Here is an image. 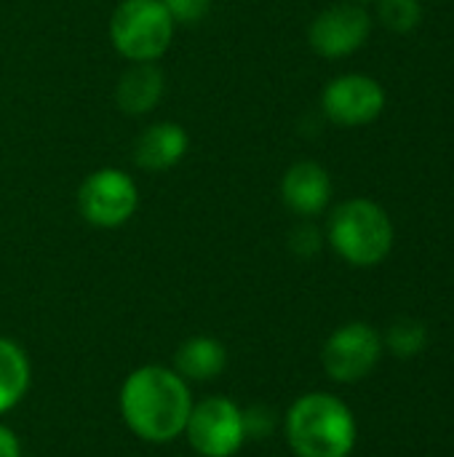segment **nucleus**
Listing matches in <instances>:
<instances>
[{
  "label": "nucleus",
  "mask_w": 454,
  "mask_h": 457,
  "mask_svg": "<svg viewBox=\"0 0 454 457\" xmlns=\"http://www.w3.org/2000/svg\"><path fill=\"white\" fill-rule=\"evenodd\" d=\"M190 150V134L182 123L174 120H155L142 129L134 142V163L142 171L163 174L182 163Z\"/></svg>",
  "instance_id": "11"
},
{
  "label": "nucleus",
  "mask_w": 454,
  "mask_h": 457,
  "mask_svg": "<svg viewBox=\"0 0 454 457\" xmlns=\"http://www.w3.org/2000/svg\"><path fill=\"white\" fill-rule=\"evenodd\" d=\"M174 24H198L209 16L211 0H161Z\"/></svg>",
  "instance_id": "19"
},
{
  "label": "nucleus",
  "mask_w": 454,
  "mask_h": 457,
  "mask_svg": "<svg viewBox=\"0 0 454 457\" xmlns=\"http://www.w3.org/2000/svg\"><path fill=\"white\" fill-rule=\"evenodd\" d=\"M185 436L201 457H233L246 442L244 410L227 396H206L193 404Z\"/></svg>",
  "instance_id": "6"
},
{
  "label": "nucleus",
  "mask_w": 454,
  "mask_h": 457,
  "mask_svg": "<svg viewBox=\"0 0 454 457\" xmlns=\"http://www.w3.org/2000/svg\"><path fill=\"white\" fill-rule=\"evenodd\" d=\"M383 345L391 353H396L399 359H415L428 345V329H425V324H420L415 319H399L388 327Z\"/></svg>",
  "instance_id": "15"
},
{
  "label": "nucleus",
  "mask_w": 454,
  "mask_h": 457,
  "mask_svg": "<svg viewBox=\"0 0 454 457\" xmlns=\"http://www.w3.org/2000/svg\"><path fill=\"white\" fill-rule=\"evenodd\" d=\"M284 434L297 457H348L356 447V418L351 407L324 391L300 396L286 418Z\"/></svg>",
  "instance_id": "2"
},
{
  "label": "nucleus",
  "mask_w": 454,
  "mask_h": 457,
  "mask_svg": "<svg viewBox=\"0 0 454 457\" xmlns=\"http://www.w3.org/2000/svg\"><path fill=\"white\" fill-rule=\"evenodd\" d=\"M324 238L353 268L380 265L393 249V222L388 212L372 198H348L329 214Z\"/></svg>",
  "instance_id": "3"
},
{
  "label": "nucleus",
  "mask_w": 454,
  "mask_h": 457,
  "mask_svg": "<svg viewBox=\"0 0 454 457\" xmlns=\"http://www.w3.org/2000/svg\"><path fill=\"white\" fill-rule=\"evenodd\" d=\"M166 94V75L158 62H136L123 70L115 86V104L123 115L139 118L153 112Z\"/></svg>",
  "instance_id": "12"
},
{
  "label": "nucleus",
  "mask_w": 454,
  "mask_h": 457,
  "mask_svg": "<svg viewBox=\"0 0 454 457\" xmlns=\"http://www.w3.org/2000/svg\"><path fill=\"white\" fill-rule=\"evenodd\" d=\"M377 3V21L391 32H412L423 21V3L420 0H375Z\"/></svg>",
  "instance_id": "16"
},
{
  "label": "nucleus",
  "mask_w": 454,
  "mask_h": 457,
  "mask_svg": "<svg viewBox=\"0 0 454 457\" xmlns=\"http://www.w3.org/2000/svg\"><path fill=\"white\" fill-rule=\"evenodd\" d=\"M289 246H292V252H294L297 257H302V260L316 257V254L321 252V246H324V233H321L310 220H302V222L292 230Z\"/></svg>",
  "instance_id": "17"
},
{
  "label": "nucleus",
  "mask_w": 454,
  "mask_h": 457,
  "mask_svg": "<svg viewBox=\"0 0 454 457\" xmlns=\"http://www.w3.org/2000/svg\"><path fill=\"white\" fill-rule=\"evenodd\" d=\"M32 370L21 345L0 337V415L11 412L29 391Z\"/></svg>",
  "instance_id": "14"
},
{
  "label": "nucleus",
  "mask_w": 454,
  "mask_h": 457,
  "mask_svg": "<svg viewBox=\"0 0 454 457\" xmlns=\"http://www.w3.org/2000/svg\"><path fill=\"white\" fill-rule=\"evenodd\" d=\"M324 115L343 129H359L377 120L385 110V88L372 75L348 72L332 78L321 91Z\"/></svg>",
  "instance_id": "9"
},
{
  "label": "nucleus",
  "mask_w": 454,
  "mask_h": 457,
  "mask_svg": "<svg viewBox=\"0 0 454 457\" xmlns=\"http://www.w3.org/2000/svg\"><path fill=\"white\" fill-rule=\"evenodd\" d=\"M278 426V415L265 407V404H254L249 410H244V428H246V439H268Z\"/></svg>",
  "instance_id": "18"
},
{
  "label": "nucleus",
  "mask_w": 454,
  "mask_h": 457,
  "mask_svg": "<svg viewBox=\"0 0 454 457\" xmlns=\"http://www.w3.org/2000/svg\"><path fill=\"white\" fill-rule=\"evenodd\" d=\"M353 3H361V5H367V3H375V0H353Z\"/></svg>",
  "instance_id": "21"
},
{
  "label": "nucleus",
  "mask_w": 454,
  "mask_h": 457,
  "mask_svg": "<svg viewBox=\"0 0 454 457\" xmlns=\"http://www.w3.org/2000/svg\"><path fill=\"white\" fill-rule=\"evenodd\" d=\"M177 24L161 0H120L110 16V43L131 64L158 62L174 43Z\"/></svg>",
  "instance_id": "4"
},
{
  "label": "nucleus",
  "mask_w": 454,
  "mask_h": 457,
  "mask_svg": "<svg viewBox=\"0 0 454 457\" xmlns=\"http://www.w3.org/2000/svg\"><path fill=\"white\" fill-rule=\"evenodd\" d=\"M372 13L367 5L345 0L324 8L308 27L310 48L324 59H345L364 48L372 35Z\"/></svg>",
  "instance_id": "8"
},
{
  "label": "nucleus",
  "mask_w": 454,
  "mask_h": 457,
  "mask_svg": "<svg viewBox=\"0 0 454 457\" xmlns=\"http://www.w3.org/2000/svg\"><path fill=\"white\" fill-rule=\"evenodd\" d=\"M139 209V187L134 177L115 166H102L91 171L78 187L80 217L102 230L126 225Z\"/></svg>",
  "instance_id": "5"
},
{
  "label": "nucleus",
  "mask_w": 454,
  "mask_h": 457,
  "mask_svg": "<svg viewBox=\"0 0 454 457\" xmlns=\"http://www.w3.org/2000/svg\"><path fill=\"white\" fill-rule=\"evenodd\" d=\"M227 367V351L217 337L195 335L179 345L174 353V370L187 383H209Z\"/></svg>",
  "instance_id": "13"
},
{
  "label": "nucleus",
  "mask_w": 454,
  "mask_h": 457,
  "mask_svg": "<svg viewBox=\"0 0 454 457\" xmlns=\"http://www.w3.org/2000/svg\"><path fill=\"white\" fill-rule=\"evenodd\" d=\"M281 201L300 220H313L329 209L332 177L318 161H297L281 177Z\"/></svg>",
  "instance_id": "10"
},
{
  "label": "nucleus",
  "mask_w": 454,
  "mask_h": 457,
  "mask_svg": "<svg viewBox=\"0 0 454 457\" xmlns=\"http://www.w3.org/2000/svg\"><path fill=\"white\" fill-rule=\"evenodd\" d=\"M0 457H21V445L19 436L0 423Z\"/></svg>",
  "instance_id": "20"
},
{
  "label": "nucleus",
  "mask_w": 454,
  "mask_h": 457,
  "mask_svg": "<svg viewBox=\"0 0 454 457\" xmlns=\"http://www.w3.org/2000/svg\"><path fill=\"white\" fill-rule=\"evenodd\" d=\"M383 337L364 321H351L334 329L321 351V364L334 383H359L372 375L383 356Z\"/></svg>",
  "instance_id": "7"
},
{
  "label": "nucleus",
  "mask_w": 454,
  "mask_h": 457,
  "mask_svg": "<svg viewBox=\"0 0 454 457\" xmlns=\"http://www.w3.org/2000/svg\"><path fill=\"white\" fill-rule=\"evenodd\" d=\"M193 404L190 383L177 370L161 364L134 370L120 388L123 423L153 445H166L185 434Z\"/></svg>",
  "instance_id": "1"
}]
</instances>
